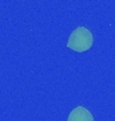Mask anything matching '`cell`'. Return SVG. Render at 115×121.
Here are the masks:
<instances>
[{"mask_svg": "<svg viewBox=\"0 0 115 121\" xmlns=\"http://www.w3.org/2000/svg\"><path fill=\"white\" fill-rule=\"evenodd\" d=\"M92 43H94L92 32L88 28L80 26L71 32L67 40V47L75 52H84L92 47Z\"/></svg>", "mask_w": 115, "mask_h": 121, "instance_id": "1", "label": "cell"}, {"mask_svg": "<svg viewBox=\"0 0 115 121\" xmlns=\"http://www.w3.org/2000/svg\"><path fill=\"white\" fill-rule=\"evenodd\" d=\"M67 121H94V116L84 106H76L68 114Z\"/></svg>", "mask_w": 115, "mask_h": 121, "instance_id": "2", "label": "cell"}]
</instances>
